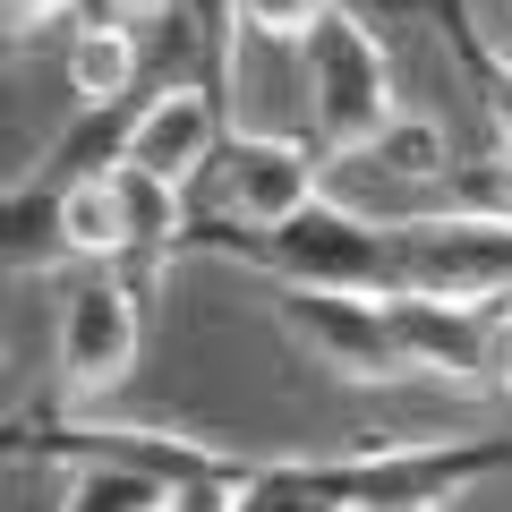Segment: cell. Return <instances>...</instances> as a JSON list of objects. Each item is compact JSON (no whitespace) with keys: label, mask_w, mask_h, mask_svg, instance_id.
Masks as SVG:
<instances>
[{"label":"cell","mask_w":512,"mask_h":512,"mask_svg":"<svg viewBox=\"0 0 512 512\" xmlns=\"http://www.w3.org/2000/svg\"><path fill=\"white\" fill-rule=\"evenodd\" d=\"M197 248L231 256L248 274H265L274 291H367V299H393V239L367 205L350 197H316L299 222L282 231H205Z\"/></svg>","instance_id":"cell-1"},{"label":"cell","mask_w":512,"mask_h":512,"mask_svg":"<svg viewBox=\"0 0 512 512\" xmlns=\"http://www.w3.org/2000/svg\"><path fill=\"white\" fill-rule=\"evenodd\" d=\"M393 239V299L444 308H504L512 299V205H436L384 222Z\"/></svg>","instance_id":"cell-2"},{"label":"cell","mask_w":512,"mask_h":512,"mask_svg":"<svg viewBox=\"0 0 512 512\" xmlns=\"http://www.w3.org/2000/svg\"><path fill=\"white\" fill-rule=\"evenodd\" d=\"M146 350V291L120 274V265H86V274H60V308H52V393L60 410H94L111 384L137 367Z\"/></svg>","instance_id":"cell-3"},{"label":"cell","mask_w":512,"mask_h":512,"mask_svg":"<svg viewBox=\"0 0 512 512\" xmlns=\"http://www.w3.org/2000/svg\"><path fill=\"white\" fill-rule=\"evenodd\" d=\"M299 86H308V128H316V146H325V163L376 146L384 128L402 120L393 60H384L376 26L350 18V9H333V18L299 43Z\"/></svg>","instance_id":"cell-4"},{"label":"cell","mask_w":512,"mask_h":512,"mask_svg":"<svg viewBox=\"0 0 512 512\" xmlns=\"http://www.w3.org/2000/svg\"><path fill=\"white\" fill-rule=\"evenodd\" d=\"M274 316L316 367H333L342 384H419L402 333H393V299L367 291H274Z\"/></svg>","instance_id":"cell-5"},{"label":"cell","mask_w":512,"mask_h":512,"mask_svg":"<svg viewBox=\"0 0 512 512\" xmlns=\"http://www.w3.org/2000/svg\"><path fill=\"white\" fill-rule=\"evenodd\" d=\"M333 163L325 146H299V137H265V128H239L214 163V231H282L325 197Z\"/></svg>","instance_id":"cell-6"},{"label":"cell","mask_w":512,"mask_h":512,"mask_svg":"<svg viewBox=\"0 0 512 512\" xmlns=\"http://www.w3.org/2000/svg\"><path fill=\"white\" fill-rule=\"evenodd\" d=\"M222 94L214 86H163L137 103V128H128V163L120 171H146L163 188H197L214 180L222 146H231V128H222Z\"/></svg>","instance_id":"cell-7"},{"label":"cell","mask_w":512,"mask_h":512,"mask_svg":"<svg viewBox=\"0 0 512 512\" xmlns=\"http://www.w3.org/2000/svg\"><path fill=\"white\" fill-rule=\"evenodd\" d=\"M137 60H146V26L111 18V9H86L69 18V43H60V77H69L77 111H111L137 94Z\"/></svg>","instance_id":"cell-8"},{"label":"cell","mask_w":512,"mask_h":512,"mask_svg":"<svg viewBox=\"0 0 512 512\" xmlns=\"http://www.w3.org/2000/svg\"><path fill=\"white\" fill-rule=\"evenodd\" d=\"M197 495L180 478L146 470V461H120V453H60V495L52 512H188Z\"/></svg>","instance_id":"cell-9"},{"label":"cell","mask_w":512,"mask_h":512,"mask_svg":"<svg viewBox=\"0 0 512 512\" xmlns=\"http://www.w3.org/2000/svg\"><path fill=\"white\" fill-rule=\"evenodd\" d=\"M444 188L453 180V137H444V120H427V111H402V120L384 128L376 146H359V154H342L333 163V188Z\"/></svg>","instance_id":"cell-10"},{"label":"cell","mask_w":512,"mask_h":512,"mask_svg":"<svg viewBox=\"0 0 512 512\" xmlns=\"http://www.w3.org/2000/svg\"><path fill=\"white\" fill-rule=\"evenodd\" d=\"M436 26H444V43H453V60H461V77L478 86V111H487V154H495V171L512 180V52L487 35V26L461 9V0H436Z\"/></svg>","instance_id":"cell-11"},{"label":"cell","mask_w":512,"mask_h":512,"mask_svg":"<svg viewBox=\"0 0 512 512\" xmlns=\"http://www.w3.org/2000/svg\"><path fill=\"white\" fill-rule=\"evenodd\" d=\"M69 222H60V188L52 180H26L9 188V274H69Z\"/></svg>","instance_id":"cell-12"},{"label":"cell","mask_w":512,"mask_h":512,"mask_svg":"<svg viewBox=\"0 0 512 512\" xmlns=\"http://www.w3.org/2000/svg\"><path fill=\"white\" fill-rule=\"evenodd\" d=\"M60 222H69V256H77V265H128L120 171H111V180H77V188H60Z\"/></svg>","instance_id":"cell-13"},{"label":"cell","mask_w":512,"mask_h":512,"mask_svg":"<svg viewBox=\"0 0 512 512\" xmlns=\"http://www.w3.org/2000/svg\"><path fill=\"white\" fill-rule=\"evenodd\" d=\"M120 205H128V265H163L171 248H188V188H163L146 171H120Z\"/></svg>","instance_id":"cell-14"},{"label":"cell","mask_w":512,"mask_h":512,"mask_svg":"<svg viewBox=\"0 0 512 512\" xmlns=\"http://www.w3.org/2000/svg\"><path fill=\"white\" fill-rule=\"evenodd\" d=\"M333 9H342V0H231L239 43H248V35H265V43H308Z\"/></svg>","instance_id":"cell-15"},{"label":"cell","mask_w":512,"mask_h":512,"mask_svg":"<svg viewBox=\"0 0 512 512\" xmlns=\"http://www.w3.org/2000/svg\"><path fill=\"white\" fill-rule=\"evenodd\" d=\"M487 393L512 402V299L495 308V333H487Z\"/></svg>","instance_id":"cell-16"},{"label":"cell","mask_w":512,"mask_h":512,"mask_svg":"<svg viewBox=\"0 0 512 512\" xmlns=\"http://www.w3.org/2000/svg\"><path fill=\"white\" fill-rule=\"evenodd\" d=\"M69 9H77V0H9V35H43V26H52V18H69Z\"/></svg>","instance_id":"cell-17"},{"label":"cell","mask_w":512,"mask_h":512,"mask_svg":"<svg viewBox=\"0 0 512 512\" xmlns=\"http://www.w3.org/2000/svg\"><path fill=\"white\" fill-rule=\"evenodd\" d=\"M111 18H128V26H163L171 9H188V0H103Z\"/></svg>","instance_id":"cell-18"},{"label":"cell","mask_w":512,"mask_h":512,"mask_svg":"<svg viewBox=\"0 0 512 512\" xmlns=\"http://www.w3.org/2000/svg\"><path fill=\"white\" fill-rule=\"evenodd\" d=\"M359 512H427V504H359Z\"/></svg>","instance_id":"cell-19"}]
</instances>
